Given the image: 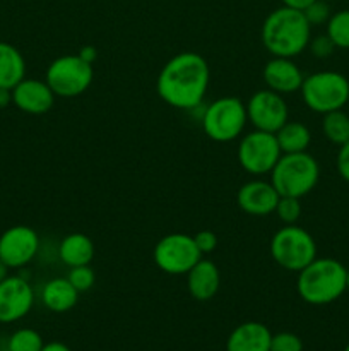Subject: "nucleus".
I'll use <instances>...</instances> for the list:
<instances>
[{
  "mask_svg": "<svg viewBox=\"0 0 349 351\" xmlns=\"http://www.w3.org/2000/svg\"><path fill=\"white\" fill-rule=\"evenodd\" d=\"M262 77L267 89L284 96L300 91L305 75L300 67L294 64L293 58L272 57L263 67Z\"/></svg>",
  "mask_w": 349,
  "mask_h": 351,
  "instance_id": "dca6fc26",
  "label": "nucleus"
},
{
  "mask_svg": "<svg viewBox=\"0 0 349 351\" xmlns=\"http://www.w3.org/2000/svg\"><path fill=\"white\" fill-rule=\"evenodd\" d=\"M305 105L315 113L342 110L349 99V81L334 71H322L307 75L300 88Z\"/></svg>",
  "mask_w": 349,
  "mask_h": 351,
  "instance_id": "39448f33",
  "label": "nucleus"
},
{
  "mask_svg": "<svg viewBox=\"0 0 349 351\" xmlns=\"http://www.w3.org/2000/svg\"><path fill=\"white\" fill-rule=\"evenodd\" d=\"M348 269L332 257H315L298 273L296 291L310 305H328L342 297Z\"/></svg>",
  "mask_w": 349,
  "mask_h": 351,
  "instance_id": "7ed1b4c3",
  "label": "nucleus"
},
{
  "mask_svg": "<svg viewBox=\"0 0 349 351\" xmlns=\"http://www.w3.org/2000/svg\"><path fill=\"white\" fill-rule=\"evenodd\" d=\"M310 47L311 53L315 55L317 58H327L334 53V50L337 47L334 45V41L327 36V34H320V36H315L313 40H310L308 43Z\"/></svg>",
  "mask_w": 349,
  "mask_h": 351,
  "instance_id": "c756f323",
  "label": "nucleus"
},
{
  "mask_svg": "<svg viewBox=\"0 0 349 351\" xmlns=\"http://www.w3.org/2000/svg\"><path fill=\"white\" fill-rule=\"evenodd\" d=\"M67 280L70 281L72 287H74L79 293H84V291L91 290L92 285H94L96 281V276H94V271H92L88 264V266L70 267Z\"/></svg>",
  "mask_w": 349,
  "mask_h": 351,
  "instance_id": "bb28decb",
  "label": "nucleus"
},
{
  "mask_svg": "<svg viewBox=\"0 0 349 351\" xmlns=\"http://www.w3.org/2000/svg\"><path fill=\"white\" fill-rule=\"evenodd\" d=\"M337 171L342 180L349 182V141L339 146L337 153Z\"/></svg>",
  "mask_w": 349,
  "mask_h": 351,
  "instance_id": "2f4dec72",
  "label": "nucleus"
},
{
  "mask_svg": "<svg viewBox=\"0 0 349 351\" xmlns=\"http://www.w3.org/2000/svg\"><path fill=\"white\" fill-rule=\"evenodd\" d=\"M40 237L31 226H10L0 235V261L9 269L27 266L36 257Z\"/></svg>",
  "mask_w": 349,
  "mask_h": 351,
  "instance_id": "f8f14e48",
  "label": "nucleus"
},
{
  "mask_svg": "<svg viewBox=\"0 0 349 351\" xmlns=\"http://www.w3.org/2000/svg\"><path fill=\"white\" fill-rule=\"evenodd\" d=\"M327 2H337V0H327Z\"/></svg>",
  "mask_w": 349,
  "mask_h": 351,
  "instance_id": "ea45409f",
  "label": "nucleus"
},
{
  "mask_svg": "<svg viewBox=\"0 0 349 351\" xmlns=\"http://www.w3.org/2000/svg\"><path fill=\"white\" fill-rule=\"evenodd\" d=\"M79 291L72 287L67 278H53L47 281L41 290V302L44 307L55 314H64L77 305Z\"/></svg>",
  "mask_w": 349,
  "mask_h": 351,
  "instance_id": "6ab92c4d",
  "label": "nucleus"
},
{
  "mask_svg": "<svg viewBox=\"0 0 349 351\" xmlns=\"http://www.w3.org/2000/svg\"><path fill=\"white\" fill-rule=\"evenodd\" d=\"M43 346L44 341L41 335L31 328L17 329L7 341V351H41Z\"/></svg>",
  "mask_w": 349,
  "mask_h": 351,
  "instance_id": "b1692460",
  "label": "nucleus"
},
{
  "mask_svg": "<svg viewBox=\"0 0 349 351\" xmlns=\"http://www.w3.org/2000/svg\"><path fill=\"white\" fill-rule=\"evenodd\" d=\"M194 240L202 256H204V254L214 252L216 247H218V237H216V233L211 232V230H202V232L195 233Z\"/></svg>",
  "mask_w": 349,
  "mask_h": 351,
  "instance_id": "7c9ffc66",
  "label": "nucleus"
},
{
  "mask_svg": "<svg viewBox=\"0 0 349 351\" xmlns=\"http://www.w3.org/2000/svg\"><path fill=\"white\" fill-rule=\"evenodd\" d=\"M58 257L68 267L88 266L94 257V243L84 233H70L58 245Z\"/></svg>",
  "mask_w": 349,
  "mask_h": 351,
  "instance_id": "aec40b11",
  "label": "nucleus"
},
{
  "mask_svg": "<svg viewBox=\"0 0 349 351\" xmlns=\"http://www.w3.org/2000/svg\"><path fill=\"white\" fill-rule=\"evenodd\" d=\"M270 339L272 332L262 322H242L229 332L226 351H270Z\"/></svg>",
  "mask_w": 349,
  "mask_h": 351,
  "instance_id": "f3484780",
  "label": "nucleus"
},
{
  "mask_svg": "<svg viewBox=\"0 0 349 351\" xmlns=\"http://www.w3.org/2000/svg\"><path fill=\"white\" fill-rule=\"evenodd\" d=\"M262 45L272 57L293 58L303 53L311 40V26L303 10L279 7L262 24Z\"/></svg>",
  "mask_w": 349,
  "mask_h": 351,
  "instance_id": "f03ea898",
  "label": "nucleus"
},
{
  "mask_svg": "<svg viewBox=\"0 0 349 351\" xmlns=\"http://www.w3.org/2000/svg\"><path fill=\"white\" fill-rule=\"evenodd\" d=\"M41 351H72L68 348L65 343H60V341H51V343H44L43 350Z\"/></svg>",
  "mask_w": 349,
  "mask_h": 351,
  "instance_id": "c9c22d12",
  "label": "nucleus"
},
{
  "mask_svg": "<svg viewBox=\"0 0 349 351\" xmlns=\"http://www.w3.org/2000/svg\"><path fill=\"white\" fill-rule=\"evenodd\" d=\"M270 351H303V341L294 332H277L270 339Z\"/></svg>",
  "mask_w": 349,
  "mask_h": 351,
  "instance_id": "cd10ccee",
  "label": "nucleus"
},
{
  "mask_svg": "<svg viewBox=\"0 0 349 351\" xmlns=\"http://www.w3.org/2000/svg\"><path fill=\"white\" fill-rule=\"evenodd\" d=\"M303 14L310 26H322V24H327L332 16L327 0H315L313 3H310V5L303 10Z\"/></svg>",
  "mask_w": 349,
  "mask_h": 351,
  "instance_id": "c85d7f7f",
  "label": "nucleus"
},
{
  "mask_svg": "<svg viewBox=\"0 0 349 351\" xmlns=\"http://www.w3.org/2000/svg\"><path fill=\"white\" fill-rule=\"evenodd\" d=\"M348 105H349V99H348Z\"/></svg>",
  "mask_w": 349,
  "mask_h": 351,
  "instance_id": "a19ab883",
  "label": "nucleus"
},
{
  "mask_svg": "<svg viewBox=\"0 0 349 351\" xmlns=\"http://www.w3.org/2000/svg\"><path fill=\"white\" fill-rule=\"evenodd\" d=\"M26 77V60L14 45L0 41V88L12 89Z\"/></svg>",
  "mask_w": 349,
  "mask_h": 351,
  "instance_id": "412c9836",
  "label": "nucleus"
},
{
  "mask_svg": "<svg viewBox=\"0 0 349 351\" xmlns=\"http://www.w3.org/2000/svg\"><path fill=\"white\" fill-rule=\"evenodd\" d=\"M246 117L255 130L276 134L287 122L289 110L283 95L270 89H260L246 103Z\"/></svg>",
  "mask_w": 349,
  "mask_h": 351,
  "instance_id": "9b49d317",
  "label": "nucleus"
},
{
  "mask_svg": "<svg viewBox=\"0 0 349 351\" xmlns=\"http://www.w3.org/2000/svg\"><path fill=\"white\" fill-rule=\"evenodd\" d=\"M34 291L23 276H7L0 281V324H12L31 312Z\"/></svg>",
  "mask_w": 349,
  "mask_h": 351,
  "instance_id": "ddd939ff",
  "label": "nucleus"
},
{
  "mask_svg": "<svg viewBox=\"0 0 349 351\" xmlns=\"http://www.w3.org/2000/svg\"><path fill=\"white\" fill-rule=\"evenodd\" d=\"M277 218L284 223V225H296V221L301 216V204L298 197H287V195H281L279 202L276 206Z\"/></svg>",
  "mask_w": 349,
  "mask_h": 351,
  "instance_id": "a878e982",
  "label": "nucleus"
},
{
  "mask_svg": "<svg viewBox=\"0 0 349 351\" xmlns=\"http://www.w3.org/2000/svg\"><path fill=\"white\" fill-rule=\"evenodd\" d=\"M79 57L82 58V60H86L88 64H94V60L98 58V51H96V48L92 47V45H88V47H82L81 50H79Z\"/></svg>",
  "mask_w": 349,
  "mask_h": 351,
  "instance_id": "473e14b6",
  "label": "nucleus"
},
{
  "mask_svg": "<svg viewBox=\"0 0 349 351\" xmlns=\"http://www.w3.org/2000/svg\"><path fill=\"white\" fill-rule=\"evenodd\" d=\"M322 130L332 144L342 146L349 141V115L342 110L325 113L322 120Z\"/></svg>",
  "mask_w": 349,
  "mask_h": 351,
  "instance_id": "5701e85b",
  "label": "nucleus"
},
{
  "mask_svg": "<svg viewBox=\"0 0 349 351\" xmlns=\"http://www.w3.org/2000/svg\"><path fill=\"white\" fill-rule=\"evenodd\" d=\"M7 276H9V267H7L5 264H3L2 261H0V281L5 280Z\"/></svg>",
  "mask_w": 349,
  "mask_h": 351,
  "instance_id": "e433bc0d",
  "label": "nucleus"
},
{
  "mask_svg": "<svg viewBox=\"0 0 349 351\" xmlns=\"http://www.w3.org/2000/svg\"><path fill=\"white\" fill-rule=\"evenodd\" d=\"M320 167L318 161L307 151L303 153L281 154L276 167L270 171V184L279 195L301 199L310 194L318 184Z\"/></svg>",
  "mask_w": 349,
  "mask_h": 351,
  "instance_id": "20e7f679",
  "label": "nucleus"
},
{
  "mask_svg": "<svg viewBox=\"0 0 349 351\" xmlns=\"http://www.w3.org/2000/svg\"><path fill=\"white\" fill-rule=\"evenodd\" d=\"M279 192L270 182L250 180L238 189L236 204L250 216H267L276 211Z\"/></svg>",
  "mask_w": 349,
  "mask_h": 351,
  "instance_id": "4468645a",
  "label": "nucleus"
},
{
  "mask_svg": "<svg viewBox=\"0 0 349 351\" xmlns=\"http://www.w3.org/2000/svg\"><path fill=\"white\" fill-rule=\"evenodd\" d=\"M327 36L337 48H349V10L332 14L327 23Z\"/></svg>",
  "mask_w": 349,
  "mask_h": 351,
  "instance_id": "393cba45",
  "label": "nucleus"
},
{
  "mask_svg": "<svg viewBox=\"0 0 349 351\" xmlns=\"http://www.w3.org/2000/svg\"><path fill=\"white\" fill-rule=\"evenodd\" d=\"M277 144L281 153H303L308 149L311 143V134L308 127L301 122H289L287 120L283 127L276 132Z\"/></svg>",
  "mask_w": 349,
  "mask_h": 351,
  "instance_id": "4be33fe9",
  "label": "nucleus"
},
{
  "mask_svg": "<svg viewBox=\"0 0 349 351\" xmlns=\"http://www.w3.org/2000/svg\"><path fill=\"white\" fill-rule=\"evenodd\" d=\"M248 117L246 105L236 96L214 99L202 115V129L216 143H231L242 136Z\"/></svg>",
  "mask_w": 349,
  "mask_h": 351,
  "instance_id": "423d86ee",
  "label": "nucleus"
},
{
  "mask_svg": "<svg viewBox=\"0 0 349 351\" xmlns=\"http://www.w3.org/2000/svg\"><path fill=\"white\" fill-rule=\"evenodd\" d=\"M157 269L171 276L187 274L202 259L194 237L187 233H170L156 243L153 252Z\"/></svg>",
  "mask_w": 349,
  "mask_h": 351,
  "instance_id": "1a4fd4ad",
  "label": "nucleus"
},
{
  "mask_svg": "<svg viewBox=\"0 0 349 351\" xmlns=\"http://www.w3.org/2000/svg\"><path fill=\"white\" fill-rule=\"evenodd\" d=\"M94 77L92 64L82 60L79 55H62L55 58L47 69L44 81L55 96L77 98L89 89Z\"/></svg>",
  "mask_w": 349,
  "mask_h": 351,
  "instance_id": "6e6552de",
  "label": "nucleus"
},
{
  "mask_svg": "<svg viewBox=\"0 0 349 351\" xmlns=\"http://www.w3.org/2000/svg\"><path fill=\"white\" fill-rule=\"evenodd\" d=\"M221 287L218 266L209 259H201L187 273L188 293L197 302H207L216 297Z\"/></svg>",
  "mask_w": 349,
  "mask_h": 351,
  "instance_id": "a211bd4d",
  "label": "nucleus"
},
{
  "mask_svg": "<svg viewBox=\"0 0 349 351\" xmlns=\"http://www.w3.org/2000/svg\"><path fill=\"white\" fill-rule=\"evenodd\" d=\"M281 154L283 153L277 144L276 134L262 132V130L245 134L236 151L240 167L250 175L270 173Z\"/></svg>",
  "mask_w": 349,
  "mask_h": 351,
  "instance_id": "9d476101",
  "label": "nucleus"
},
{
  "mask_svg": "<svg viewBox=\"0 0 349 351\" xmlns=\"http://www.w3.org/2000/svg\"><path fill=\"white\" fill-rule=\"evenodd\" d=\"M270 256L283 269L300 273L317 257V243L301 226L284 225L270 240Z\"/></svg>",
  "mask_w": 349,
  "mask_h": 351,
  "instance_id": "0eeeda50",
  "label": "nucleus"
},
{
  "mask_svg": "<svg viewBox=\"0 0 349 351\" xmlns=\"http://www.w3.org/2000/svg\"><path fill=\"white\" fill-rule=\"evenodd\" d=\"M211 69L207 60L195 51H181L161 69L156 91L166 105L178 110L197 108L207 95Z\"/></svg>",
  "mask_w": 349,
  "mask_h": 351,
  "instance_id": "f257e3e1",
  "label": "nucleus"
},
{
  "mask_svg": "<svg viewBox=\"0 0 349 351\" xmlns=\"http://www.w3.org/2000/svg\"><path fill=\"white\" fill-rule=\"evenodd\" d=\"M346 288L349 290V269H348V274H346Z\"/></svg>",
  "mask_w": 349,
  "mask_h": 351,
  "instance_id": "4c0bfd02",
  "label": "nucleus"
},
{
  "mask_svg": "<svg viewBox=\"0 0 349 351\" xmlns=\"http://www.w3.org/2000/svg\"><path fill=\"white\" fill-rule=\"evenodd\" d=\"M342 351H349V343H348V345H346V348L342 350Z\"/></svg>",
  "mask_w": 349,
  "mask_h": 351,
  "instance_id": "58836bf2",
  "label": "nucleus"
},
{
  "mask_svg": "<svg viewBox=\"0 0 349 351\" xmlns=\"http://www.w3.org/2000/svg\"><path fill=\"white\" fill-rule=\"evenodd\" d=\"M55 93L51 91L47 81H38V79H27L12 88V103L24 113L29 115H43L53 108Z\"/></svg>",
  "mask_w": 349,
  "mask_h": 351,
  "instance_id": "2eb2a0df",
  "label": "nucleus"
},
{
  "mask_svg": "<svg viewBox=\"0 0 349 351\" xmlns=\"http://www.w3.org/2000/svg\"><path fill=\"white\" fill-rule=\"evenodd\" d=\"M12 103V89L0 88V108H7Z\"/></svg>",
  "mask_w": 349,
  "mask_h": 351,
  "instance_id": "f704fd0d",
  "label": "nucleus"
},
{
  "mask_svg": "<svg viewBox=\"0 0 349 351\" xmlns=\"http://www.w3.org/2000/svg\"><path fill=\"white\" fill-rule=\"evenodd\" d=\"M283 5L291 7V9H296V10H305L310 3H313L315 0H281Z\"/></svg>",
  "mask_w": 349,
  "mask_h": 351,
  "instance_id": "72a5a7b5",
  "label": "nucleus"
}]
</instances>
